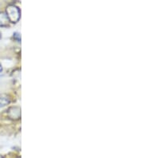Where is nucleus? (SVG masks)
<instances>
[{
    "label": "nucleus",
    "instance_id": "obj_1",
    "mask_svg": "<svg viewBox=\"0 0 143 158\" xmlns=\"http://www.w3.org/2000/svg\"><path fill=\"white\" fill-rule=\"evenodd\" d=\"M6 15L9 19V22L12 23H18L20 19V10L14 5H10L6 7Z\"/></svg>",
    "mask_w": 143,
    "mask_h": 158
},
{
    "label": "nucleus",
    "instance_id": "obj_2",
    "mask_svg": "<svg viewBox=\"0 0 143 158\" xmlns=\"http://www.w3.org/2000/svg\"><path fill=\"white\" fill-rule=\"evenodd\" d=\"M7 115L10 119L17 121L21 118V108L18 106H12L7 110Z\"/></svg>",
    "mask_w": 143,
    "mask_h": 158
},
{
    "label": "nucleus",
    "instance_id": "obj_3",
    "mask_svg": "<svg viewBox=\"0 0 143 158\" xmlns=\"http://www.w3.org/2000/svg\"><path fill=\"white\" fill-rule=\"evenodd\" d=\"M9 25V19L6 13L0 12V27H6Z\"/></svg>",
    "mask_w": 143,
    "mask_h": 158
},
{
    "label": "nucleus",
    "instance_id": "obj_4",
    "mask_svg": "<svg viewBox=\"0 0 143 158\" xmlns=\"http://www.w3.org/2000/svg\"><path fill=\"white\" fill-rule=\"evenodd\" d=\"M10 103V99L6 95H1L0 96V106H6Z\"/></svg>",
    "mask_w": 143,
    "mask_h": 158
},
{
    "label": "nucleus",
    "instance_id": "obj_5",
    "mask_svg": "<svg viewBox=\"0 0 143 158\" xmlns=\"http://www.w3.org/2000/svg\"><path fill=\"white\" fill-rule=\"evenodd\" d=\"M2 71V65L0 64V73Z\"/></svg>",
    "mask_w": 143,
    "mask_h": 158
},
{
    "label": "nucleus",
    "instance_id": "obj_6",
    "mask_svg": "<svg viewBox=\"0 0 143 158\" xmlns=\"http://www.w3.org/2000/svg\"><path fill=\"white\" fill-rule=\"evenodd\" d=\"M0 158H2V156H1V155H0Z\"/></svg>",
    "mask_w": 143,
    "mask_h": 158
},
{
    "label": "nucleus",
    "instance_id": "obj_7",
    "mask_svg": "<svg viewBox=\"0 0 143 158\" xmlns=\"http://www.w3.org/2000/svg\"><path fill=\"white\" fill-rule=\"evenodd\" d=\"M0 38H1V33H0Z\"/></svg>",
    "mask_w": 143,
    "mask_h": 158
}]
</instances>
